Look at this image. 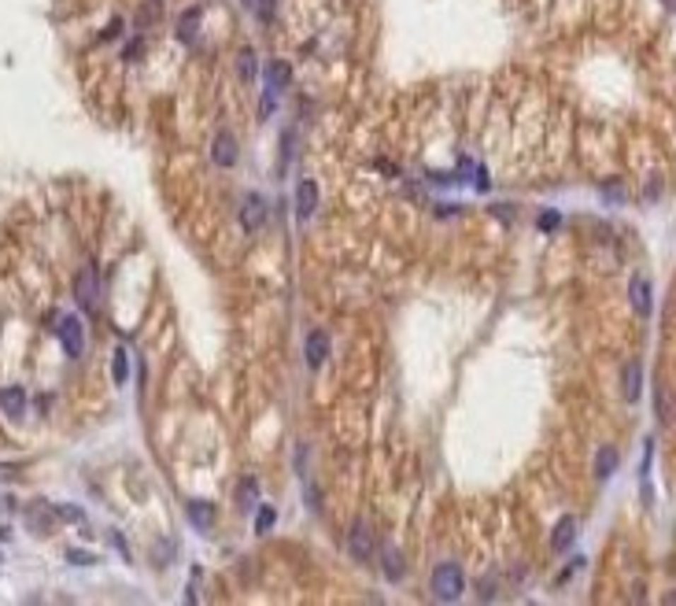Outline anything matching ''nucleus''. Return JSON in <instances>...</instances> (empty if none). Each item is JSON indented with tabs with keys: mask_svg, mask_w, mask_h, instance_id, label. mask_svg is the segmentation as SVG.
Segmentation results:
<instances>
[{
	"mask_svg": "<svg viewBox=\"0 0 676 606\" xmlns=\"http://www.w3.org/2000/svg\"><path fill=\"white\" fill-rule=\"evenodd\" d=\"M429 588H433V595H436L440 602H455L458 595H462V588H466L462 569H458L455 562H440V566L433 569V581H429Z\"/></svg>",
	"mask_w": 676,
	"mask_h": 606,
	"instance_id": "obj_1",
	"label": "nucleus"
},
{
	"mask_svg": "<svg viewBox=\"0 0 676 606\" xmlns=\"http://www.w3.org/2000/svg\"><path fill=\"white\" fill-rule=\"evenodd\" d=\"M74 296H78L81 310H96V303H100V274H96V267H81L78 270Z\"/></svg>",
	"mask_w": 676,
	"mask_h": 606,
	"instance_id": "obj_2",
	"label": "nucleus"
},
{
	"mask_svg": "<svg viewBox=\"0 0 676 606\" xmlns=\"http://www.w3.org/2000/svg\"><path fill=\"white\" fill-rule=\"evenodd\" d=\"M59 344H63V351H67L71 359H78L81 351H86V330H81L78 315H67L59 322Z\"/></svg>",
	"mask_w": 676,
	"mask_h": 606,
	"instance_id": "obj_3",
	"label": "nucleus"
},
{
	"mask_svg": "<svg viewBox=\"0 0 676 606\" xmlns=\"http://www.w3.org/2000/svg\"><path fill=\"white\" fill-rule=\"evenodd\" d=\"M262 222H267V200H262L259 192H248L240 200V226L248 229V233H255Z\"/></svg>",
	"mask_w": 676,
	"mask_h": 606,
	"instance_id": "obj_4",
	"label": "nucleus"
},
{
	"mask_svg": "<svg viewBox=\"0 0 676 606\" xmlns=\"http://www.w3.org/2000/svg\"><path fill=\"white\" fill-rule=\"evenodd\" d=\"M348 551H351V559H355V562H370V554H373V536H370V529L362 525V521H355L351 532H348Z\"/></svg>",
	"mask_w": 676,
	"mask_h": 606,
	"instance_id": "obj_5",
	"label": "nucleus"
},
{
	"mask_svg": "<svg viewBox=\"0 0 676 606\" xmlns=\"http://www.w3.org/2000/svg\"><path fill=\"white\" fill-rule=\"evenodd\" d=\"M318 207V185L310 177H300L296 182V218H310Z\"/></svg>",
	"mask_w": 676,
	"mask_h": 606,
	"instance_id": "obj_6",
	"label": "nucleus"
},
{
	"mask_svg": "<svg viewBox=\"0 0 676 606\" xmlns=\"http://www.w3.org/2000/svg\"><path fill=\"white\" fill-rule=\"evenodd\" d=\"M629 300H632V307H636V315H639V318H651L654 300H651V281H647V277H632Z\"/></svg>",
	"mask_w": 676,
	"mask_h": 606,
	"instance_id": "obj_7",
	"label": "nucleus"
},
{
	"mask_svg": "<svg viewBox=\"0 0 676 606\" xmlns=\"http://www.w3.org/2000/svg\"><path fill=\"white\" fill-rule=\"evenodd\" d=\"M211 159L218 163V167H233V163H237V137L229 134V129H222V134L214 137V144H211Z\"/></svg>",
	"mask_w": 676,
	"mask_h": 606,
	"instance_id": "obj_8",
	"label": "nucleus"
},
{
	"mask_svg": "<svg viewBox=\"0 0 676 606\" xmlns=\"http://www.w3.org/2000/svg\"><path fill=\"white\" fill-rule=\"evenodd\" d=\"M292 86V67L285 59H270L267 63V93H281Z\"/></svg>",
	"mask_w": 676,
	"mask_h": 606,
	"instance_id": "obj_9",
	"label": "nucleus"
},
{
	"mask_svg": "<svg viewBox=\"0 0 676 606\" xmlns=\"http://www.w3.org/2000/svg\"><path fill=\"white\" fill-rule=\"evenodd\" d=\"M325 359H329V333H325V330H315V333L307 337V366L318 370Z\"/></svg>",
	"mask_w": 676,
	"mask_h": 606,
	"instance_id": "obj_10",
	"label": "nucleus"
},
{
	"mask_svg": "<svg viewBox=\"0 0 676 606\" xmlns=\"http://www.w3.org/2000/svg\"><path fill=\"white\" fill-rule=\"evenodd\" d=\"M0 407H4V414H8V418L19 421V418L26 414V392H23L19 385L4 388V392H0Z\"/></svg>",
	"mask_w": 676,
	"mask_h": 606,
	"instance_id": "obj_11",
	"label": "nucleus"
},
{
	"mask_svg": "<svg viewBox=\"0 0 676 606\" xmlns=\"http://www.w3.org/2000/svg\"><path fill=\"white\" fill-rule=\"evenodd\" d=\"M200 19H204L200 8H189V11L177 19V41H181V45H192V41H196V34H200Z\"/></svg>",
	"mask_w": 676,
	"mask_h": 606,
	"instance_id": "obj_12",
	"label": "nucleus"
},
{
	"mask_svg": "<svg viewBox=\"0 0 676 606\" xmlns=\"http://www.w3.org/2000/svg\"><path fill=\"white\" fill-rule=\"evenodd\" d=\"M617 473V448L614 444H602L599 455H595V477L599 481H610Z\"/></svg>",
	"mask_w": 676,
	"mask_h": 606,
	"instance_id": "obj_13",
	"label": "nucleus"
},
{
	"mask_svg": "<svg viewBox=\"0 0 676 606\" xmlns=\"http://www.w3.org/2000/svg\"><path fill=\"white\" fill-rule=\"evenodd\" d=\"M189 521H192L200 532H207V529L214 525V506L204 503V499H192V503H189Z\"/></svg>",
	"mask_w": 676,
	"mask_h": 606,
	"instance_id": "obj_14",
	"label": "nucleus"
},
{
	"mask_svg": "<svg viewBox=\"0 0 676 606\" xmlns=\"http://www.w3.org/2000/svg\"><path fill=\"white\" fill-rule=\"evenodd\" d=\"M573 540H576V521L573 518H562V521H558V525H554V536H551V547L558 551V554H562L569 544H573Z\"/></svg>",
	"mask_w": 676,
	"mask_h": 606,
	"instance_id": "obj_15",
	"label": "nucleus"
},
{
	"mask_svg": "<svg viewBox=\"0 0 676 606\" xmlns=\"http://www.w3.org/2000/svg\"><path fill=\"white\" fill-rule=\"evenodd\" d=\"M639 392H643V370H639L636 359H632V363L624 366V400L636 403V400H639Z\"/></svg>",
	"mask_w": 676,
	"mask_h": 606,
	"instance_id": "obj_16",
	"label": "nucleus"
},
{
	"mask_svg": "<svg viewBox=\"0 0 676 606\" xmlns=\"http://www.w3.org/2000/svg\"><path fill=\"white\" fill-rule=\"evenodd\" d=\"M599 192H602V200H606L610 207H624V200H629V189H624L621 177H610V182H602Z\"/></svg>",
	"mask_w": 676,
	"mask_h": 606,
	"instance_id": "obj_17",
	"label": "nucleus"
},
{
	"mask_svg": "<svg viewBox=\"0 0 676 606\" xmlns=\"http://www.w3.org/2000/svg\"><path fill=\"white\" fill-rule=\"evenodd\" d=\"M381 569H385V577H388V581H403V573H407L403 554L395 551V547H385V554H381Z\"/></svg>",
	"mask_w": 676,
	"mask_h": 606,
	"instance_id": "obj_18",
	"label": "nucleus"
},
{
	"mask_svg": "<svg viewBox=\"0 0 676 606\" xmlns=\"http://www.w3.org/2000/svg\"><path fill=\"white\" fill-rule=\"evenodd\" d=\"M111 381H115V385H126V381H129V351H126V348H115V359H111Z\"/></svg>",
	"mask_w": 676,
	"mask_h": 606,
	"instance_id": "obj_19",
	"label": "nucleus"
},
{
	"mask_svg": "<svg viewBox=\"0 0 676 606\" xmlns=\"http://www.w3.org/2000/svg\"><path fill=\"white\" fill-rule=\"evenodd\" d=\"M274 521H277V511H274L270 503H262V506H259V514H255V532H259V536H267V532L274 529Z\"/></svg>",
	"mask_w": 676,
	"mask_h": 606,
	"instance_id": "obj_20",
	"label": "nucleus"
},
{
	"mask_svg": "<svg viewBox=\"0 0 676 606\" xmlns=\"http://www.w3.org/2000/svg\"><path fill=\"white\" fill-rule=\"evenodd\" d=\"M654 403H658V421L672 425V407H669V396H665V385H654Z\"/></svg>",
	"mask_w": 676,
	"mask_h": 606,
	"instance_id": "obj_21",
	"label": "nucleus"
},
{
	"mask_svg": "<svg viewBox=\"0 0 676 606\" xmlns=\"http://www.w3.org/2000/svg\"><path fill=\"white\" fill-rule=\"evenodd\" d=\"M237 74H240L244 81H252V78H255V52H252V48H244V52H240V59H237Z\"/></svg>",
	"mask_w": 676,
	"mask_h": 606,
	"instance_id": "obj_22",
	"label": "nucleus"
},
{
	"mask_svg": "<svg viewBox=\"0 0 676 606\" xmlns=\"http://www.w3.org/2000/svg\"><path fill=\"white\" fill-rule=\"evenodd\" d=\"M558 226H562V215H558V211H543V215H540V229H543V233H554Z\"/></svg>",
	"mask_w": 676,
	"mask_h": 606,
	"instance_id": "obj_23",
	"label": "nucleus"
},
{
	"mask_svg": "<svg viewBox=\"0 0 676 606\" xmlns=\"http://www.w3.org/2000/svg\"><path fill=\"white\" fill-rule=\"evenodd\" d=\"M255 492H259V488H255V481H244V488H237V499H240V506H255L252 499H255Z\"/></svg>",
	"mask_w": 676,
	"mask_h": 606,
	"instance_id": "obj_24",
	"label": "nucleus"
},
{
	"mask_svg": "<svg viewBox=\"0 0 676 606\" xmlns=\"http://www.w3.org/2000/svg\"><path fill=\"white\" fill-rule=\"evenodd\" d=\"M56 514H59L63 521H86V514H81L78 506H71V503H59V506H56Z\"/></svg>",
	"mask_w": 676,
	"mask_h": 606,
	"instance_id": "obj_25",
	"label": "nucleus"
},
{
	"mask_svg": "<svg viewBox=\"0 0 676 606\" xmlns=\"http://www.w3.org/2000/svg\"><path fill=\"white\" fill-rule=\"evenodd\" d=\"M67 559H71L74 566H93V562H96V554H89V551H78V547H71V551H67Z\"/></svg>",
	"mask_w": 676,
	"mask_h": 606,
	"instance_id": "obj_26",
	"label": "nucleus"
},
{
	"mask_svg": "<svg viewBox=\"0 0 676 606\" xmlns=\"http://www.w3.org/2000/svg\"><path fill=\"white\" fill-rule=\"evenodd\" d=\"M307 503H310V511H315V514L322 511V499H318V488H315V484H310V481H307Z\"/></svg>",
	"mask_w": 676,
	"mask_h": 606,
	"instance_id": "obj_27",
	"label": "nucleus"
},
{
	"mask_svg": "<svg viewBox=\"0 0 676 606\" xmlns=\"http://www.w3.org/2000/svg\"><path fill=\"white\" fill-rule=\"evenodd\" d=\"M259 19H262V23L274 19V0H259Z\"/></svg>",
	"mask_w": 676,
	"mask_h": 606,
	"instance_id": "obj_28",
	"label": "nucleus"
},
{
	"mask_svg": "<svg viewBox=\"0 0 676 606\" xmlns=\"http://www.w3.org/2000/svg\"><path fill=\"white\" fill-rule=\"evenodd\" d=\"M115 547H119V551H122V559H129V547H126V540H122L119 532H115Z\"/></svg>",
	"mask_w": 676,
	"mask_h": 606,
	"instance_id": "obj_29",
	"label": "nucleus"
}]
</instances>
